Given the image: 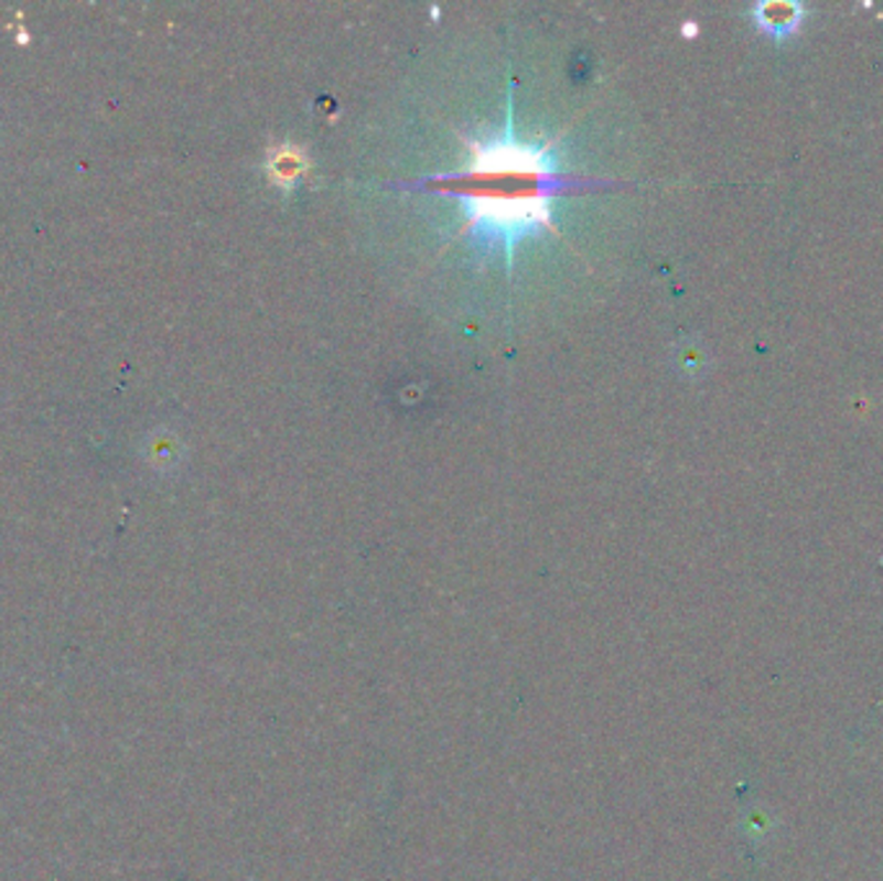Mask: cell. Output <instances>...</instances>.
Here are the masks:
<instances>
[{
	"instance_id": "cell-1",
	"label": "cell",
	"mask_w": 883,
	"mask_h": 881,
	"mask_svg": "<svg viewBox=\"0 0 883 881\" xmlns=\"http://www.w3.org/2000/svg\"><path fill=\"white\" fill-rule=\"evenodd\" d=\"M467 148L471 165L434 182L463 202L467 233L486 248L502 246L512 261L519 240L553 228L550 202L569 179L553 150L517 140L512 125L499 138L471 140Z\"/></svg>"
},
{
	"instance_id": "cell-2",
	"label": "cell",
	"mask_w": 883,
	"mask_h": 881,
	"mask_svg": "<svg viewBox=\"0 0 883 881\" xmlns=\"http://www.w3.org/2000/svg\"><path fill=\"white\" fill-rule=\"evenodd\" d=\"M806 6L796 0H765V3L752 6V19L760 32L773 36V40H788L794 36L806 21Z\"/></svg>"
},
{
	"instance_id": "cell-3",
	"label": "cell",
	"mask_w": 883,
	"mask_h": 881,
	"mask_svg": "<svg viewBox=\"0 0 883 881\" xmlns=\"http://www.w3.org/2000/svg\"><path fill=\"white\" fill-rule=\"evenodd\" d=\"M308 169H311V161H308L303 148L279 146L269 150L267 173L269 182L277 184L279 190H294V186L303 182Z\"/></svg>"
},
{
	"instance_id": "cell-4",
	"label": "cell",
	"mask_w": 883,
	"mask_h": 881,
	"mask_svg": "<svg viewBox=\"0 0 883 881\" xmlns=\"http://www.w3.org/2000/svg\"><path fill=\"white\" fill-rule=\"evenodd\" d=\"M142 458L153 465L155 471H171L179 463V440L165 429L150 432L142 448Z\"/></svg>"
}]
</instances>
